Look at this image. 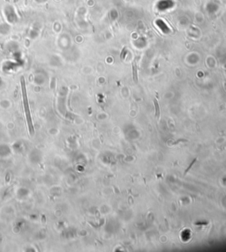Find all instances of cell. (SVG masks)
Listing matches in <instances>:
<instances>
[{"instance_id": "obj_1", "label": "cell", "mask_w": 226, "mask_h": 252, "mask_svg": "<svg viewBox=\"0 0 226 252\" xmlns=\"http://www.w3.org/2000/svg\"><path fill=\"white\" fill-rule=\"evenodd\" d=\"M20 82H21V89H22V95H23L24 107H25V114H26V118H27V126H28V131H29V132H30V134H34V126H33L32 118H31L30 109H29L28 100H27V91H26V87H25V80H24V78L23 77L21 78Z\"/></svg>"}, {"instance_id": "obj_2", "label": "cell", "mask_w": 226, "mask_h": 252, "mask_svg": "<svg viewBox=\"0 0 226 252\" xmlns=\"http://www.w3.org/2000/svg\"><path fill=\"white\" fill-rule=\"evenodd\" d=\"M132 78H133V81L135 83H138V67H137V64H136L135 61L132 62Z\"/></svg>"}, {"instance_id": "obj_3", "label": "cell", "mask_w": 226, "mask_h": 252, "mask_svg": "<svg viewBox=\"0 0 226 252\" xmlns=\"http://www.w3.org/2000/svg\"><path fill=\"white\" fill-rule=\"evenodd\" d=\"M154 105H155V117L159 118V117H160V114H161V112H160V107H159V103H158V101H157V100H156V99H155V100H154Z\"/></svg>"}, {"instance_id": "obj_4", "label": "cell", "mask_w": 226, "mask_h": 252, "mask_svg": "<svg viewBox=\"0 0 226 252\" xmlns=\"http://www.w3.org/2000/svg\"><path fill=\"white\" fill-rule=\"evenodd\" d=\"M126 52H127V50H126V48H124V50H122L121 55H120V58H121V60H123V59H125V54H126Z\"/></svg>"}, {"instance_id": "obj_5", "label": "cell", "mask_w": 226, "mask_h": 252, "mask_svg": "<svg viewBox=\"0 0 226 252\" xmlns=\"http://www.w3.org/2000/svg\"><path fill=\"white\" fill-rule=\"evenodd\" d=\"M197 161V158H195V159H194V160H192V161L191 162V163H190V165H189V167H188V168H186V172H185V175H186V173H187V172L189 171V169H190V168H192V165H193V164H194V163H195V161Z\"/></svg>"}, {"instance_id": "obj_6", "label": "cell", "mask_w": 226, "mask_h": 252, "mask_svg": "<svg viewBox=\"0 0 226 252\" xmlns=\"http://www.w3.org/2000/svg\"><path fill=\"white\" fill-rule=\"evenodd\" d=\"M225 68H226V64H225Z\"/></svg>"}]
</instances>
